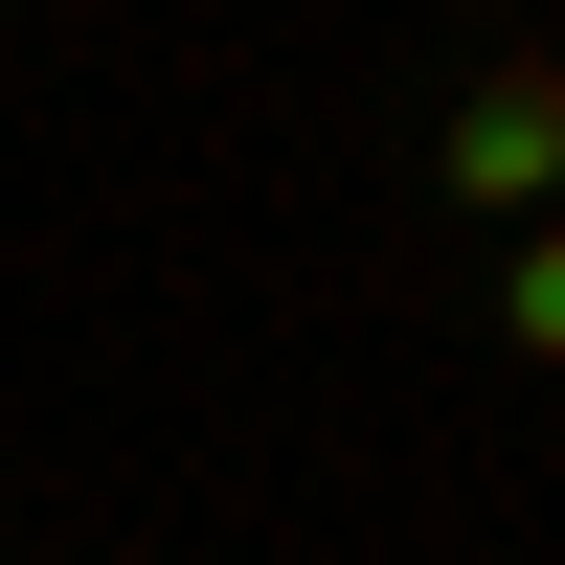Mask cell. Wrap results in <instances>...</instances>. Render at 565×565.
I'll list each match as a JSON object with an SVG mask.
<instances>
[{"mask_svg": "<svg viewBox=\"0 0 565 565\" xmlns=\"http://www.w3.org/2000/svg\"><path fill=\"white\" fill-rule=\"evenodd\" d=\"M498 340H521V362H565V226H521V271H498Z\"/></svg>", "mask_w": 565, "mask_h": 565, "instance_id": "obj_2", "label": "cell"}, {"mask_svg": "<svg viewBox=\"0 0 565 565\" xmlns=\"http://www.w3.org/2000/svg\"><path fill=\"white\" fill-rule=\"evenodd\" d=\"M452 226H543L565 204V45H498V68L476 90H452Z\"/></svg>", "mask_w": 565, "mask_h": 565, "instance_id": "obj_1", "label": "cell"}]
</instances>
